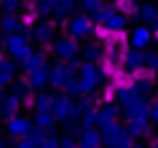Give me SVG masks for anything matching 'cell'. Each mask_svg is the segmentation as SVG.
I'll use <instances>...</instances> for the list:
<instances>
[{"label": "cell", "mask_w": 158, "mask_h": 148, "mask_svg": "<svg viewBox=\"0 0 158 148\" xmlns=\"http://www.w3.org/2000/svg\"><path fill=\"white\" fill-rule=\"evenodd\" d=\"M148 37H151V35H148L143 27H138V30L133 32V44H146V42H148Z\"/></svg>", "instance_id": "2"}, {"label": "cell", "mask_w": 158, "mask_h": 148, "mask_svg": "<svg viewBox=\"0 0 158 148\" xmlns=\"http://www.w3.org/2000/svg\"><path fill=\"white\" fill-rule=\"evenodd\" d=\"M141 17H143L146 22H153V25H156V20H158V7L151 5V2L143 5V7H141Z\"/></svg>", "instance_id": "1"}, {"label": "cell", "mask_w": 158, "mask_h": 148, "mask_svg": "<svg viewBox=\"0 0 158 148\" xmlns=\"http://www.w3.org/2000/svg\"><path fill=\"white\" fill-rule=\"evenodd\" d=\"M153 118L158 121V104H156V109H153Z\"/></svg>", "instance_id": "3"}]
</instances>
